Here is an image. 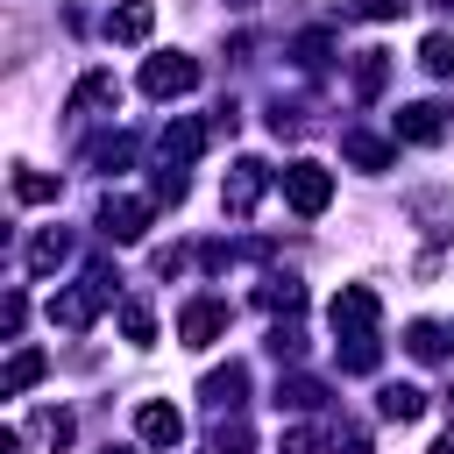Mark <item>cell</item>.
Wrapping results in <instances>:
<instances>
[{"instance_id":"836d02e7","label":"cell","mask_w":454,"mask_h":454,"mask_svg":"<svg viewBox=\"0 0 454 454\" xmlns=\"http://www.w3.org/2000/svg\"><path fill=\"white\" fill-rule=\"evenodd\" d=\"M270 128H277V135H305V106H284V99H277V106H270Z\"/></svg>"},{"instance_id":"484cf974","label":"cell","mask_w":454,"mask_h":454,"mask_svg":"<svg viewBox=\"0 0 454 454\" xmlns=\"http://www.w3.org/2000/svg\"><path fill=\"white\" fill-rule=\"evenodd\" d=\"M128 156H135V135H106V142H92V170H128Z\"/></svg>"},{"instance_id":"e575fe53","label":"cell","mask_w":454,"mask_h":454,"mask_svg":"<svg viewBox=\"0 0 454 454\" xmlns=\"http://www.w3.org/2000/svg\"><path fill=\"white\" fill-rule=\"evenodd\" d=\"M184 199V170H163L156 163V206H177Z\"/></svg>"},{"instance_id":"7a4b0ae2","label":"cell","mask_w":454,"mask_h":454,"mask_svg":"<svg viewBox=\"0 0 454 454\" xmlns=\"http://www.w3.org/2000/svg\"><path fill=\"white\" fill-rule=\"evenodd\" d=\"M284 199H291V213L319 220V213L333 206V170H326V163H305V156H298V163L284 170Z\"/></svg>"},{"instance_id":"83f0119b","label":"cell","mask_w":454,"mask_h":454,"mask_svg":"<svg viewBox=\"0 0 454 454\" xmlns=\"http://www.w3.org/2000/svg\"><path fill=\"white\" fill-rule=\"evenodd\" d=\"M326 57H333V43H326V35H319V28H312V35H298V43H291V64H298V71H319V64H326Z\"/></svg>"},{"instance_id":"cb8c5ba5","label":"cell","mask_w":454,"mask_h":454,"mask_svg":"<svg viewBox=\"0 0 454 454\" xmlns=\"http://www.w3.org/2000/svg\"><path fill=\"white\" fill-rule=\"evenodd\" d=\"M255 298H262L270 312H298V305H305V284H298V277H270Z\"/></svg>"},{"instance_id":"603a6c76","label":"cell","mask_w":454,"mask_h":454,"mask_svg":"<svg viewBox=\"0 0 454 454\" xmlns=\"http://www.w3.org/2000/svg\"><path fill=\"white\" fill-rule=\"evenodd\" d=\"M28 433H35V440L57 454V447H71V433H78V426H71V411H50V404H43V411L28 419Z\"/></svg>"},{"instance_id":"4316f807","label":"cell","mask_w":454,"mask_h":454,"mask_svg":"<svg viewBox=\"0 0 454 454\" xmlns=\"http://www.w3.org/2000/svg\"><path fill=\"white\" fill-rule=\"evenodd\" d=\"M14 199H21V206H50V199H57V177H43V170H14Z\"/></svg>"},{"instance_id":"3957f363","label":"cell","mask_w":454,"mask_h":454,"mask_svg":"<svg viewBox=\"0 0 454 454\" xmlns=\"http://www.w3.org/2000/svg\"><path fill=\"white\" fill-rule=\"evenodd\" d=\"M99 234H106L114 248L142 241V234H149V206H142V199H128V192H106V199H99Z\"/></svg>"},{"instance_id":"d6986e66","label":"cell","mask_w":454,"mask_h":454,"mask_svg":"<svg viewBox=\"0 0 454 454\" xmlns=\"http://www.w3.org/2000/svg\"><path fill=\"white\" fill-rule=\"evenodd\" d=\"M411 220H419L426 234H454V192H419V199H411Z\"/></svg>"},{"instance_id":"52a82bcc","label":"cell","mask_w":454,"mask_h":454,"mask_svg":"<svg viewBox=\"0 0 454 454\" xmlns=\"http://www.w3.org/2000/svg\"><path fill=\"white\" fill-rule=\"evenodd\" d=\"M199 149H206V128H199L192 114H177V121L163 128V142H156L163 170H192V163H199Z\"/></svg>"},{"instance_id":"ab89813d","label":"cell","mask_w":454,"mask_h":454,"mask_svg":"<svg viewBox=\"0 0 454 454\" xmlns=\"http://www.w3.org/2000/svg\"><path fill=\"white\" fill-rule=\"evenodd\" d=\"M106 454H121V447H106Z\"/></svg>"},{"instance_id":"ba28073f","label":"cell","mask_w":454,"mask_h":454,"mask_svg":"<svg viewBox=\"0 0 454 454\" xmlns=\"http://www.w3.org/2000/svg\"><path fill=\"white\" fill-rule=\"evenodd\" d=\"M333 333L348 340V333H376V291L369 284H340V298H333Z\"/></svg>"},{"instance_id":"d6a6232c","label":"cell","mask_w":454,"mask_h":454,"mask_svg":"<svg viewBox=\"0 0 454 454\" xmlns=\"http://www.w3.org/2000/svg\"><path fill=\"white\" fill-rule=\"evenodd\" d=\"M270 355H277V362H298V355H305V333H298V326H277V333H270Z\"/></svg>"},{"instance_id":"277c9868","label":"cell","mask_w":454,"mask_h":454,"mask_svg":"<svg viewBox=\"0 0 454 454\" xmlns=\"http://www.w3.org/2000/svg\"><path fill=\"white\" fill-rule=\"evenodd\" d=\"M192 85H199V57H177V50H170V57H149V64H142V92H149V99H177V92H192Z\"/></svg>"},{"instance_id":"e0dca14e","label":"cell","mask_w":454,"mask_h":454,"mask_svg":"<svg viewBox=\"0 0 454 454\" xmlns=\"http://www.w3.org/2000/svg\"><path fill=\"white\" fill-rule=\"evenodd\" d=\"M64 262H71V234H64V227H50V234L28 241V270H35V277H50V270H64Z\"/></svg>"},{"instance_id":"f35d334b","label":"cell","mask_w":454,"mask_h":454,"mask_svg":"<svg viewBox=\"0 0 454 454\" xmlns=\"http://www.w3.org/2000/svg\"><path fill=\"white\" fill-rule=\"evenodd\" d=\"M447 419H454V397H447Z\"/></svg>"},{"instance_id":"f546056e","label":"cell","mask_w":454,"mask_h":454,"mask_svg":"<svg viewBox=\"0 0 454 454\" xmlns=\"http://www.w3.org/2000/svg\"><path fill=\"white\" fill-rule=\"evenodd\" d=\"M213 454H248V426L241 419H220L213 426Z\"/></svg>"},{"instance_id":"d590c367","label":"cell","mask_w":454,"mask_h":454,"mask_svg":"<svg viewBox=\"0 0 454 454\" xmlns=\"http://www.w3.org/2000/svg\"><path fill=\"white\" fill-rule=\"evenodd\" d=\"M326 454H369V433L362 426H348V433H333V447Z\"/></svg>"},{"instance_id":"ffe728a7","label":"cell","mask_w":454,"mask_h":454,"mask_svg":"<svg viewBox=\"0 0 454 454\" xmlns=\"http://www.w3.org/2000/svg\"><path fill=\"white\" fill-rule=\"evenodd\" d=\"M376 404H383V419L411 426V419L426 411V390H419V383H383V397H376Z\"/></svg>"},{"instance_id":"1f68e13d","label":"cell","mask_w":454,"mask_h":454,"mask_svg":"<svg viewBox=\"0 0 454 454\" xmlns=\"http://www.w3.org/2000/svg\"><path fill=\"white\" fill-rule=\"evenodd\" d=\"M21 319H28V298H21V291H7V298H0V333L14 340V333H21Z\"/></svg>"},{"instance_id":"6da1fadb","label":"cell","mask_w":454,"mask_h":454,"mask_svg":"<svg viewBox=\"0 0 454 454\" xmlns=\"http://www.w3.org/2000/svg\"><path fill=\"white\" fill-rule=\"evenodd\" d=\"M114 284H121V277H114L106 262H92V270H85V284H71V291H57V298H50V326H64V333L92 326V312L114 298Z\"/></svg>"},{"instance_id":"4dcf8cb0","label":"cell","mask_w":454,"mask_h":454,"mask_svg":"<svg viewBox=\"0 0 454 454\" xmlns=\"http://www.w3.org/2000/svg\"><path fill=\"white\" fill-rule=\"evenodd\" d=\"M355 14H362V21H404L411 0H355Z\"/></svg>"},{"instance_id":"44dd1931","label":"cell","mask_w":454,"mask_h":454,"mask_svg":"<svg viewBox=\"0 0 454 454\" xmlns=\"http://www.w3.org/2000/svg\"><path fill=\"white\" fill-rule=\"evenodd\" d=\"M404 348H411V362H447V333L433 319H411L404 326Z\"/></svg>"},{"instance_id":"d4e9b609","label":"cell","mask_w":454,"mask_h":454,"mask_svg":"<svg viewBox=\"0 0 454 454\" xmlns=\"http://www.w3.org/2000/svg\"><path fill=\"white\" fill-rule=\"evenodd\" d=\"M419 64H426L433 78H454V35H447V28L426 35V43H419Z\"/></svg>"},{"instance_id":"30bf717a","label":"cell","mask_w":454,"mask_h":454,"mask_svg":"<svg viewBox=\"0 0 454 454\" xmlns=\"http://www.w3.org/2000/svg\"><path fill=\"white\" fill-rule=\"evenodd\" d=\"M106 106H121V78L114 71H85L71 85V99H64V114H106Z\"/></svg>"},{"instance_id":"7c38bea8","label":"cell","mask_w":454,"mask_h":454,"mask_svg":"<svg viewBox=\"0 0 454 454\" xmlns=\"http://www.w3.org/2000/svg\"><path fill=\"white\" fill-rule=\"evenodd\" d=\"M135 433H142L149 447H163V454H170V447L184 440V419H177L170 404H156V397H149V404H135Z\"/></svg>"},{"instance_id":"8992f818","label":"cell","mask_w":454,"mask_h":454,"mask_svg":"<svg viewBox=\"0 0 454 454\" xmlns=\"http://www.w3.org/2000/svg\"><path fill=\"white\" fill-rule=\"evenodd\" d=\"M227 319H234V312H227L220 298H192V305L177 312V340H184V348H213V340L227 333Z\"/></svg>"},{"instance_id":"8fae6325","label":"cell","mask_w":454,"mask_h":454,"mask_svg":"<svg viewBox=\"0 0 454 454\" xmlns=\"http://www.w3.org/2000/svg\"><path fill=\"white\" fill-rule=\"evenodd\" d=\"M199 397H206V411H241V397H248V362L213 369V376L199 383Z\"/></svg>"},{"instance_id":"5b68a950","label":"cell","mask_w":454,"mask_h":454,"mask_svg":"<svg viewBox=\"0 0 454 454\" xmlns=\"http://www.w3.org/2000/svg\"><path fill=\"white\" fill-rule=\"evenodd\" d=\"M262 184H270V170H262L255 156H241V163L227 170V184H220V206H227V220H248V213H255V199H262Z\"/></svg>"},{"instance_id":"f1b7e54d","label":"cell","mask_w":454,"mask_h":454,"mask_svg":"<svg viewBox=\"0 0 454 454\" xmlns=\"http://www.w3.org/2000/svg\"><path fill=\"white\" fill-rule=\"evenodd\" d=\"M121 333H128V340H156V312H149L142 298H128V305H121Z\"/></svg>"},{"instance_id":"74e56055","label":"cell","mask_w":454,"mask_h":454,"mask_svg":"<svg viewBox=\"0 0 454 454\" xmlns=\"http://www.w3.org/2000/svg\"><path fill=\"white\" fill-rule=\"evenodd\" d=\"M433 454H454V433H447V440H440V447H433Z\"/></svg>"},{"instance_id":"4fadbf2b","label":"cell","mask_w":454,"mask_h":454,"mask_svg":"<svg viewBox=\"0 0 454 454\" xmlns=\"http://www.w3.org/2000/svg\"><path fill=\"white\" fill-rule=\"evenodd\" d=\"M340 156H348L355 170H390V163H397V142H383V135H362V128H348V135H340Z\"/></svg>"},{"instance_id":"ac0fdd59","label":"cell","mask_w":454,"mask_h":454,"mask_svg":"<svg viewBox=\"0 0 454 454\" xmlns=\"http://www.w3.org/2000/svg\"><path fill=\"white\" fill-rule=\"evenodd\" d=\"M326 404V383L319 376H284L277 383V411H319Z\"/></svg>"},{"instance_id":"9a60e30c","label":"cell","mask_w":454,"mask_h":454,"mask_svg":"<svg viewBox=\"0 0 454 454\" xmlns=\"http://www.w3.org/2000/svg\"><path fill=\"white\" fill-rule=\"evenodd\" d=\"M43 369H50V355H43V348H14V355H7V369H0V397H21L28 383H43Z\"/></svg>"},{"instance_id":"7402d4cb","label":"cell","mask_w":454,"mask_h":454,"mask_svg":"<svg viewBox=\"0 0 454 454\" xmlns=\"http://www.w3.org/2000/svg\"><path fill=\"white\" fill-rule=\"evenodd\" d=\"M376 362H383V348H376V333H348V340H340V369H348V376H369Z\"/></svg>"},{"instance_id":"5bb4252c","label":"cell","mask_w":454,"mask_h":454,"mask_svg":"<svg viewBox=\"0 0 454 454\" xmlns=\"http://www.w3.org/2000/svg\"><path fill=\"white\" fill-rule=\"evenodd\" d=\"M149 28H156V7H149V0H121V7L106 14V35H114V43H149Z\"/></svg>"},{"instance_id":"9c48e42d","label":"cell","mask_w":454,"mask_h":454,"mask_svg":"<svg viewBox=\"0 0 454 454\" xmlns=\"http://www.w3.org/2000/svg\"><path fill=\"white\" fill-rule=\"evenodd\" d=\"M447 128H454V114H447V106H433V99L397 106V142H440Z\"/></svg>"},{"instance_id":"8d00e7d4","label":"cell","mask_w":454,"mask_h":454,"mask_svg":"<svg viewBox=\"0 0 454 454\" xmlns=\"http://www.w3.org/2000/svg\"><path fill=\"white\" fill-rule=\"evenodd\" d=\"M277 454H312V433H305V426H291V433H284V447H277Z\"/></svg>"},{"instance_id":"2e32d148","label":"cell","mask_w":454,"mask_h":454,"mask_svg":"<svg viewBox=\"0 0 454 454\" xmlns=\"http://www.w3.org/2000/svg\"><path fill=\"white\" fill-rule=\"evenodd\" d=\"M390 85V50H355V99H376Z\"/></svg>"}]
</instances>
